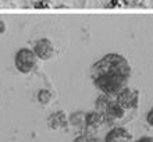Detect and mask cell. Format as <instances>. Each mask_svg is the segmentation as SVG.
Masks as SVG:
<instances>
[{
	"mask_svg": "<svg viewBox=\"0 0 153 142\" xmlns=\"http://www.w3.org/2000/svg\"><path fill=\"white\" fill-rule=\"evenodd\" d=\"M113 103H116V96L102 94L100 96L96 99V102H95V107H96V110H99V112H102V113H105L106 110L109 109Z\"/></svg>",
	"mask_w": 153,
	"mask_h": 142,
	"instance_id": "obj_10",
	"label": "cell"
},
{
	"mask_svg": "<svg viewBox=\"0 0 153 142\" xmlns=\"http://www.w3.org/2000/svg\"><path fill=\"white\" fill-rule=\"evenodd\" d=\"M123 3H124V6H131V7H134V6H139V4L142 3V0H123Z\"/></svg>",
	"mask_w": 153,
	"mask_h": 142,
	"instance_id": "obj_16",
	"label": "cell"
},
{
	"mask_svg": "<svg viewBox=\"0 0 153 142\" xmlns=\"http://www.w3.org/2000/svg\"><path fill=\"white\" fill-rule=\"evenodd\" d=\"M132 134L124 127H114L107 132L105 142H131Z\"/></svg>",
	"mask_w": 153,
	"mask_h": 142,
	"instance_id": "obj_7",
	"label": "cell"
},
{
	"mask_svg": "<svg viewBox=\"0 0 153 142\" xmlns=\"http://www.w3.org/2000/svg\"><path fill=\"white\" fill-rule=\"evenodd\" d=\"M137 142H153V137H142Z\"/></svg>",
	"mask_w": 153,
	"mask_h": 142,
	"instance_id": "obj_18",
	"label": "cell"
},
{
	"mask_svg": "<svg viewBox=\"0 0 153 142\" xmlns=\"http://www.w3.org/2000/svg\"><path fill=\"white\" fill-rule=\"evenodd\" d=\"M38 61H39V57L33 52V49L22 48L16 53L14 63H16V67L20 73L29 74L38 67Z\"/></svg>",
	"mask_w": 153,
	"mask_h": 142,
	"instance_id": "obj_3",
	"label": "cell"
},
{
	"mask_svg": "<svg viewBox=\"0 0 153 142\" xmlns=\"http://www.w3.org/2000/svg\"><path fill=\"white\" fill-rule=\"evenodd\" d=\"M70 124V118L67 117L65 112L60 110V112H54L49 116L48 118V126L52 130H64Z\"/></svg>",
	"mask_w": 153,
	"mask_h": 142,
	"instance_id": "obj_8",
	"label": "cell"
},
{
	"mask_svg": "<svg viewBox=\"0 0 153 142\" xmlns=\"http://www.w3.org/2000/svg\"><path fill=\"white\" fill-rule=\"evenodd\" d=\"M52 0H36L35 8H52Z\"/></svg>",
	"mask_w": 153,
	"mask_h": 142,
	"instance_id": "obj_13",
	"label": "cell"
},
{
	"mask_svg": "<svg viewBox=\"0 0 153 142\" xmlns=\"http://www.w3.org/2000/svg\"><path fill=\"white\" fill-rule=\"evenodd\" d=\"M88 142H102V141L97 138V137H93V135H91V137H89V139H88Z\"/></svg>",
	"mask_w": 153,
	"mask_h": 142,
	"instance_id": "obj_20",
	"label": "cell"
},
{
	"mask_svg": "<svg viewBox=\"0 0 153 142\" xmlns=\"http://www.w3.org/2000/svg\"><path fill=\"white\" fill-rule=\"evenodd\" d=\"M105 120H106V124H110V126H113V124H117L118 121H121L123 118L125 117V114H127V110L124 107H121L118 103H113V105L110 106L109 109L106 110L105 113Z\"/></svg>",
	"mask_w": 153,
	"mask_h": 142,
	"instance_id": "obj_6",
	"label": "cell"
},
{
	"mask_svg": "<svg viewBox=\"0 0 153 142\" xmlns=\"http://www.w3.org/2000/svg\"><path fill=\"white\" fill-rule=\"evenodd\" d=\"M146 123H148V126L150 128H153V109H150L146 114Z\"/></svg>",
	"mask_w": 153,
	"mask_h": 142,
	"instance_id": "obj_15",
	"label": "cell"
},
{
	"mask_svg": "<svg viewBox=\"0 0 153 142\" xmlns=\"http://www.w3.org/2000/svg\"><path fill=\"white\" fill-rule=\"evenodd\" d=\"M91 75L92 80L97 77H121L128 80L131 75V64L124 56L109 53L92 65Z\"/></svg>",
	"mask_w": 153,
	"mask_h": 142,
	"instance_id": "obj_1",
	"label": "cell"
},
{
	"mask_svg": "<svg viewBox=\"0 0 153 142\" xmlns=\"http://www.w3.org/2000/svg\"><path fill=\"white\" fill-rule=\"evenodd\" d=\"M70 124L76 128H86V114L82 112H75L70 116Z\"/></svg>",
	"mask_w": 153,
	"mask_h": 142,
	"instance_id": "obj_11",
	"label": "cell"
},
{
	"mask_svg": "<svg viewBox=\"0 0 153 142\" xmlns=\"http://www.w3.org/2000/svg\"><path fill=\"white\" fill-rule=\"evenodd\" d=\"M139 99L141 95L137 89H131V88H125L116 96V102L121 107H124L125 110H134L137 109L139 105Z\"/></svg>",
	"mask_w": 153,
	"mask_h": 142,
	"instance_id": "obj_4",
	"label": "cell"
},
{
	"mask_svg": "<svg viewBox=\"0 0 153 142\" xmlns=\"http://www.w3.org/2000/svg\"><path fill=\"white\" fill-rule=\"evenodd\" d=\"M109 7L110 8H121V7H124V3H123V0H110Z\"/></svg>",
	"mask_w": 153,
	"mask_h": 142,
	"instance_id": "obj_14",
	"label": "cell"
},
{
	"mask_svg": "<svg viewBox=\"0 0 153 142\" xmlns=\"http://www.w3.org/2000/svg\"><path fill=\"white\" fill-rule=\"evenodd\" d=\"M6 31H7V25H6V22L0 21V33H4Z\"/></svg>",
	"mask_w": 153,
	"mask_h": 142,
	"instance_id": "obj_19",
	"label": "cell"
},
{
	"mask_svg": "<svg viewBox=\"0 0 153 142\" xmlns=\"http://www.w3.org/2000/svg\"><path fill=\"white\" fill-rule=\"evenodd\" d=\"M127 78L121 77H97L93 78V84L99 91H102V94L111 95V96H117L123 89L127 88Z\"/></svg>",
	"mask_w": 153,
	"mask_h": 142,
	"instance_id": "obj_2",
	"label": "cell"
},
{
	"mask_svg": "<svg viewBox=\"0 0 153 142\" xmlns=\"http://www.w3.org/2000/svg\"><path fill=\"white\" fill-rule=\"evenodd\" d=\"M92 134H84V135H79V137H76L75 139H74V142H88V139H89V137H91Z\"/></svg>",
	"mask_w": 153,
	"mask_h": 142,
	"instance_id": "obj_17",
	"label": "cell"
},
{
	"mask_svg": "<svg viewBox=\"0 0 153 142\" xmlns=\"http://www.w3.org/2000/svg\"><path fill=\"white\" fill-rule=\"evenodd\" d=\"M33 52L40 60H49L54 54V46L49 39H39L33 46Z\"/></svg>",
	"mask_w": 153,
	"mask_h": 142,
	"instance_id": "obj_5",
	"label": "cell"
},
{
	"mask_svg": "<svg viewBox=\"0 0 153 142\" xmlns=\"http://www.w3.org/2000/svg\"><path fill=\"white\" fill-rule=\"evenodd\" d=\"M105 124H106L105 114L99 112V110H95V112H91V113L86 114V130L91 131L89 134H92L93 131H96L97 128H100Z\"/></svg>",
	"mask_w": 153,
	"mask_h": 142,
	"instance_id": "obj_9",
	"label": "cell"
},
{
	"mask_svg": "<svg viewBox=\"0 0 153 142\" xmlns=\"http://www.w3.org/2000/svg\"><path fill=\"white\" fill-rule=\"evenodd\" d=\"M52 92L49 89H40L38 92V100L42 103V105H48L49 102L52 100Z\"/></svg>",
	"mask_w": 153,
	"mask_h": 142,
	"instance_id": "obj_12",
	"label": "cell"
}]
</instances>
